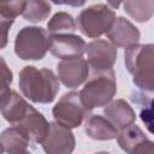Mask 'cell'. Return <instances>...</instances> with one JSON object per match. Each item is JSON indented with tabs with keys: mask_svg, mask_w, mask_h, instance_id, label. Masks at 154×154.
<instances>
[{
	"mask_svg": "<svg viewBox=\"0 0 154 154\" xmlns=\"http://www.w3.org/2000/svg\"><path fill=\"white\" fill-rule=\"evenodd\" d=\"M84 131L87 136L96 141H111L117 137L118 129L100 114H89L84 119Z\"/></svg>",
	"mask_w": 154,
	"mask_h": 154,
	"instance_id": "2e32d148",
	"label": "cell"
},
{
	"mask_svg": "<svg viewBox=\"0 0 154 154\" xmlns=\"http://www.w3.org/2000/svg\"><path fill=\"white\" fill-rule=\"evenodd\" d=\"M55 5H69L72 7H81L83 6L87 0H51Z\"/></svg>",
	"mask_w": 154,
	"mask_h": 154,
	"instance_id": "cb8c5ba5",
	"label": "cell"
},
{
	"mask_svg": "<svg viewBox=\"0 0 154 154\" xmlns=\"http://www.w3.org/2000/svg\"><path fill=\"white\" fill-rule=\"evenodd\" d=\"M49 48V34L42 26H23L16 35L14 53L22 60H41Z\"/></svg>",
	"mask_w": 154,
	"mask_h": 154,
	"instance_id": "277c9868",
	"label": "cell"
},
{
	"mask_svg": "<svg viewBox=\"0 0 154 154\" xmlns=\"http://www.w3.org/2000/svg\"><path fill=\"white\" fill-rule=\"evenodd\" d=\"M103 116L118 129H123L136 120V113L134 108L124 99H117L109 101L103 108Z\"/></svg>",
	"mask_w": 154,
	"mask_h": 154,
	"instance_id": "9a60e30c",
	"label": "cell"
},
{
	"mask_svg": "<svg viewBox=\"0 0 154 154\" xmlns=\"http://www.w3.org/2000/svg\"><path fill=\"white\" fill-rule=\"evenodd\" d=\"M19 90L34 103H51L59 93V79L51 69L24 66L19 72Z\"/></svg>",
	"mask_w": 154,
	"mask_h": 154,
	"instance_id": "6da1fadb",
	"label": "cell"
},
{
	"mask_svg": "<svg viewBox=\"0 0 154 154\" xmlns=\"http://www.w3.org/2000/svg\"><path fill=\"white\" fill-rule=\"evenodd\" d=\"M17 125H19L28 134L30 141L38 144L43 143L49 132V122L31 105L29 106L24 117L17 123Z\"/></svg>",
	"mask_w": 154,
	"mask_h": 154,
	"instance_id": "7c38bea8",
	"label": "cell"
},
{
	"mask_svg": "<svg viewBox=\"0 0 154 154\" xmlns=\"http://www.w3.org/2000/svg\"><path fill=\"white\" fill-rule=\"evenodd\" d=\"M0 142L6 153L22 154L28 153L30 138L19 125L13 124V126L5 129L0 134Z\"/></svg>",
	"mask_w": 154,
	"mask_h": 154,
	"instance_id": "e0dca14e",
	"label": "cell"
},
{
	"mask_svg": "<svg viewBox=\"0 0 154 154\" xmlns=\"http://www.w3.org/2000/svg\"><path fill=\"white\" fill-rule=\"evenodd\" d=\"M41 146L47 154H70L75 149L76 140L71 129L52 122L49 132Z\"/></svg>",
	"mask_w": 154,
	"mask_h": 154,
	"instance_id": "30bf717a",
	"label": "cell"
},
{
	"mask_svg": "<svg viewBox=\"0 0 154 154\" xmlns=\"http://www.w3.org/2000/svg\"><path fill=\"white\" fill-rule=\"evenodd\" d=\"M30 103H28L16 90L10 89L0 99V113L10 124H17L26 113Z\"/></svg>",
	"mask_w": 154,
	"mask_h": 154,
	"instance_id": "5bb4252c",
	"label": "cell"
},
{
	"mask_svg": "<svg viewBox=\"0 0 154 154\" xmlns=\"http://www.w3.org/2000/svg\"><path fill=\"white\" fill-rule=\"evenodd\" d=\"M88 113L89 111L84 107L79 91H70L64 94L52 108L54 122L69 129L81 126Z\"/></svg>",
	"mask_w": 154,
	"mask_h": 154,
	"instance_id": "8992f818",
	"label": "cell"
},
{
	"mask_svg": "<svg viewBox=\"0 0 154 154\" xmlns=\"http://www.w3.org/2000/svg\"><path fill=\"white\" fill-rule=\"evenodd\" d=\"M117 93V81L113 69L107 71H93L79 91L84 107L90 112L94 108L106 106Z\"/></svg>",
	"mask_w": 154,
	"mask_h": 154,
	"instance_id": "3957f363",
	"label": "cell"
},
{
	"mask_svg": "<svg viewBox=\"0 0 154 154\" xmlns=\"http://www.w3.org/2000/svg\"><path fill=\"white\" fill-rule=\"evenodd\" d=\"M131 100L142 106L141 108V113H140V117H141V120L144 123L147 130L152 134L153 132V107H152V96L150 95H144V91L143 93H135L131 95Z\"/></svg>",
	"mask_w": 154,
	"mask_h": 154,
	"instance_id": "44dd1931",
	"label": "cell"
},
{
	"mask_svg": "<svg viewBox=\"0 0 154 154\" xmlns=\"http://www.w3.org/2000/svg\"><path fill=\"white\" fill-rule=\"evenodd\" d=\"M52 6L48 0H25L22 16L30 23H40L48 18Z\"/></svg>",
	"mask_w": 154,
	"mask_h": 154,
	"instance_id": "d6986e66",
	"label": "cell"
},
{
	"mask_svg": "<svg viewBox=\"0 0 154 154\" xmlns=\"http://www.w3.org/2000/svg\"><path fill=\"white\" fill-rule=\"evenodd\" d=\"M117 16L113 8L105 4L91 5L77 16L78 30L89 38H99L113 25Z\"/></svg>",
	"mask_w": 154,
	"mask_h": 154,
	"instance_id": "5b68a950",
	"label": "cell"
},
{
	"mask_svg": "<svg viewBox=\"0 0 154 154\" xmlns=\"http://www.w3.org/2000/svg\"><path fill=\"white\" fill-rule=\"evenodd\" d=\"M122 2H123V0H107L108 6H109L111 8H114V10L119 8V6H120Z\"/></svg>",
	"mask_w": 154,
	"mask_h": 154,
	"instance_id": "d4e9b609",
	"label": "cell"
},
{
	"mask_svg": "<svg viewBox=\"0 0 154 154\" xmlns=\"http://www.w3.org/2000/svg\"><path fill=\"white\" fill-rule=\"evenodd\" d=\"M116 138L119 147L129 154H150L154 150L153 141L149 140L142 129L135 123L118 130Z\"/></svg>",
	"mask_w": 154,
	"mask_h": 154,
	"instance_id": "9c48e42d",
	"label": "cell"
},
{
	"mask_svg": "<svg viewBox=\"0 0 154 154\" xmlns=\"http://www.w3.org/2000/svg\"><path fill=\"white\" fill-rule=\"evenodd\" d=\"M57 70L58 79L70 89L82 85L89 76V65L83 57L61 60Z\"/></svg>",
	"mask_w": 154,
	"mask_h": 154,
	"instance_id": "8fae6325",
	"label": "cell"
},
{
	"mask_svg": "<svg viewBox=\"0 0 154 154\" xmlns=\"http://www.w3.org/2000/svg\"><path fill=\"white\" fill-rule=\"evenodd\" d=\"M87 49L85 41L75 34H51L49 48L52 55L61 60L83 57Z\"/></svg>",
	"mask_w": 154,
	"mask_h": 154,
	"instance_id": "52a82bcc",
	"label": "cell"
},
{
	"mask_svg": "<svg viewBox=\"0 0 154 154\" xmlns=\"http://www.w3.org/2000/svg\"><path fill=\"white\" fill-rule=\"evenodd\" d=\"M14 23V19L7 18L0 13V49H4L8 42V31Z\"/></svg>",
	"mask_w": 154,
	"mask_h": 154,
	"instance_id": "603a6c76",
	"label": "cell"
},
{
	"mask_svg": "<svg viewBox=\"0 0 154 154\" xmlns=\"http://www.w3.org/2000/svg\"><path fill=\"white\" fill-rule=\"evenodd\" d=\"M87 63L93 71H107L113 69L117 61V47L111 42L96 38L87 45Z\"/></svg>",
	"mask_w": 154,
	"mask_h": 154,
	"instance_id": "ba28073f",
	"label": "cell"
},
{
	"mask_svg": "<svg viewBox=\"0 0 154 154\" xmlns=\"http://www.w3.org/2000/svg\"><path fill=\"white\" fill-rule=\"evenodd\" d=\"M5 150H4V147H2V144H1V142H0V154L1 153H4Z\"/></svg>",
	"mask_w": 154,
	"mask_h": 154,
	"instance_id": "484cf974",
	"label": "cell"
},
{
	"mask_svg": "<svg viewBox=\"0 0 154 154\" xmlns=\"http://www.w3.org/2000/svg\"><path fill=\"white\" fill-rule=\"evenodd\" d=\"M124 11L138 23L148 22L153 17L154 0H123Z\"/></svg>",
	"mask_w": 154,
	"mask_h": 154,
	"instance_id": "ac0fdd59",
	"label": "cell"
},
{
	"mask_svg": "<svg viewBox=\"0 0 154 154\" xmlns=\"http://www.w3.org/2000/svg\"><path fill=\"white\" fill-rule=\"evenodd\" d=\"M77 29L76 20L67 12H57L47 23V31L51 34H72Z\"/></svg>",
	"mask_w": 154,
	"mask_h": 154,
	"instance_id": "ffe728a7",
	"label": "cell"
},
{
	"mask_svg": "<svg viewBox=\"0 0 154 154\" xmlns=\"http://www.w3.org/2000/svg\"><path fill=\"white\" fill-rule=\"evenodd\" d=\"M13 82V73L6 61L0 57V99L11 89Z\"/></svg>",
	"mask_w": 154,
	"mask_h": 154,
	"instance_id": "7402d4cb",
	"label": "cell"
},
{
	"mask_svg": "<svg viewBox=\"0 0 154 154\" xmlns=\"http://www.w3.org/2000/svg\"><path fill=\"white\" fill-rule=\"evenodd\" d=\"M124 63L134 84L142 91H154V46L135 43L125 48Z\"/></svg>",
	"mask_w": 154,
	"mask_h": 154,
	"instance_id": "7a4b0ae2",
	"label": "cell"
},
{
	"mask_svg": "<svg viewBox=\"0 0 154 154\" xmlns=\"http://www.w3.org/2000/svg\"><path fill=\"white\" fill-rule=\"evenodd\" d=\"M106 35L113 46L122 48L138 43L141 38L140 30L124 17H117L112 28L106 32Z\"/></svg>",
	"mask_w": 154,
	"mask_h": 154,
	"instance_id": "4fadbf2b",
	"label": "cell"
}]
</instances>
